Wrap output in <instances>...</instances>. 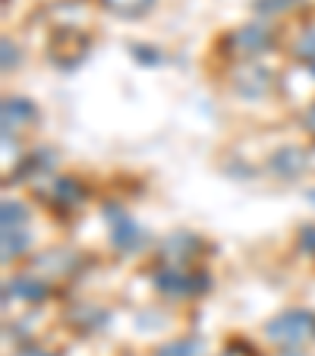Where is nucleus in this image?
Masks as SVG:
<instances>
[{
  "label": "nucleus",
  "mask_w": 315,
  "mask_h": 356,
  "mask_svg": "<svg viewBox=\"0 0 315 356\" xmlns=\"http://www.w3.org/2000/svg\"><path fill=\"white\" fill-rule=\"evenodd\" d=\"M268 341L281 343V347H300V343L315 341V312L309 309H284L265 325Z\"/></svg>",
  "instance_id": "f257e3e1"
},
{
  "label": "nucleus",
  "mask_w": 315,
  "mask_h": 356,
  "mask_svg": "<svg viewBox=\"0 0 315 356\" xmlns=\"http://www.w3.org/2000/svg\"><path fill=\"white\" fill-rule=\"evenodd\" d=\"M275 41H277V35L268 22H249V26L234 29L224 44H227V51L234 57H240V60H255V57L268 54L271 47H275Z\"/></svg>",
  "instance_id": "f03ea898"
},
{
  "label": "nucleus",
  "mask_w": 315,
  "mask_h": 356,
  "mask_svg": "<svg viewBox=\"0 0 315 356\" xmlns=\"http://www.w3.org/2000/svg\"><path fill=\"white\" fill-rule=\"evenodd\" d=\"M208 275L202 271H189L186 265H168L164 271L154 275V287L161 290L164 296H174V300H186V296H199L208 290Z\"/></svg>",
  "instance_id": "7ed1b4c3"
},
{
  "label": "nucleus",
  "mask_w": 315,
  "mask_h": 356,
  "mask_svg": "<svg viewBox=\"0 0 315 356\" xmlns=\"http://www.w3.org/2000/svg\"><path fill=\"white\" fill-rule=\"evenodd\" d=\"M104 218H108V224H111V243L120 249L123 256H129V252L145 246V230H142V224H136L123 209H117V205L111 209L108 205Z\"/></svg>",
  "instance_id": "20e7f679"
},
{
  "label": "nucleus",
  "mask_w": 315,
  "mask_h": 356,
  "mask_svg": "<svg viewBox=\"0 0 315 356\" xmlns=\"http://www.w3.org/2000/svg\"><path fill=\"white\" fill-rule=\"evenodd\" d=\"M234 88L243 95V98H265V95L275 88V73L261 63H240L234 73Z\"/></svg>",
  "instance_id": "39448f33"
},
{
  "label": "nucleus",
  "mask_w": 315,
  "mask_h": 356,
  "mask_svg": "<svg viewBox=\"0 0 315 356\" xmlns=\"http://www.w3.org/2000/svg\"><path fill=\"white\" fill-rule=\"evenodd\" d=\"M0 117H3V136H7L10 129H29L32 123H38L41 114L29 98L7 95V98H3V108H0Z\"/></svg>",
  "instance_id": "423d86ee"
},
{
  "label": "nucleus",
  "mask_w": 315,
  "mask_h": 356,
  "mask_svg": "<svg viewBox=\"0 0 315 356\" xmlns=\"http://www.w3.org/2000/svg\"><path fill=\"white\" fill-rule=\"evenodd\" d=\"M306 164H309V158H306L302 148L284 145V148H277L275 155H271L268 168H271V174H277L281 180H293V177H300L302 170H306Z\"/></svg>",
  "instance_id": "0eeeda50"
},
{
  "label": "nucleus",
  "mask_w": 315,
  "mask_h": 356,
  "mask_svg": "<svg viewBox=\"0 0 315 356\" xmlns=\"http://www.w3.org/2000/svg\"><path fill=\"white\" fill-rule=\"evenodd\" d=\"M47 293H51V290H47L45 277H32V275L13 277V281L7 284V290H3L7 300H19V302H41Z\"/></svg>",
  "instance_id": "6e6552de"
},
{
  "label": "nucleus",
  "mask_w": 315,
  "mask_h": 356,
  "mask_svg": "<svg viewBox=\"0 0 315 356\" xmlns=\"http://www.w3.org/2000/svg\"><path fill=\"white\" fill-rule=\"evenodd\" d=\"M29 243H32V230H29V221H26V224H3V230H0L3 262H13V259H19L22 252L29 249Z\"/></svg>",
  "instance_id": "1a4fd4ad"
},
{
  "label": "nucleus",
  "mask_w": 315,
  "mask_h": 356,
  "mask_svg": "<svg viewBox=\"0 0 315 356\" xmlns=\"http://www.w3.org/2000/svg\"><path fill=\"white\" fill-rule=\"evenodd\" d=\"M51 202L67 205V209H79L86 202V186L76 177H57L54 186H51Z\"/></svg>",
  "instance_id": "9d476101"
},
{
  "label": "nucleus",
  "mask_w": 315,
  "mask_h": 356,
  "mask_svg": "<svg viewBox=\"0 0 315 356\" xmlns=\"http://www.w3.org/2000/svg\"><path fill=\"white\" fill-rule=\"evenodd\" d=\"M101 7L120 19H139L154 7V0H101Z\"/></svg>",
  "instance_id": "9b49d317"
},
{
  "label": "nucleus",
  "mask_w": 315,
  "mask_h": 356,
  "mask_svg": "<svg viewBox=\"0 0 315 356\" xmlns=\"http://www.w3.org/2000/svg\"><path fill=\"white\" fill-rule=\"evenodd\" d=\"M154 356H202V341L199 337H180L164 347L154 350Z\"/></svg>",
  "instance_id": "f8f14e48"
},
{
  "label": "nucleus",
  "mask_w": 315,
  "mask_h": 356,
  "mask_svg": "<svg viewBox=\"0 0 315 356\" xmlns=\"http://www.w3.org/2000/svg\"><path fill=\"white\" fill-rule=\"evenodd\" d=\"M51 164H54V158H51V155H41V152H32V155H29V161L22 164L19 170H16V180H29L32 174H45V170L51 168Z\"/></svg>",
  "instance_id": "ddd939ff"
},
{
  "label": "nucleus",
  "mask_w": 315,
  "mask_h": 356,
  "mask_svg": "<svg viewBox=\"0 0 315 356\" xmlns=\"http://www.w3.org/2000/svg\"><path fill=\"white\" fill-rule=\"evenodd\" d=\"M296 57L300 60H315V26H309L306 32L300 35V41H296Z\"/></svg>",
  "instance_id": "4468645a"
},
{
  "label": "nucleus",
  "mask_w": 315,
  "mask_h": 356,
  "mask_svg": "<svg viewBox=\"0 0 315 356\" xmlns=\"http://www.w3.org/2000/svg\"><path fill=\"white\" fill-rule=\"evenodd\" d=\"M300 0H255V7L261 13H284V10H293Z\"/></svg>",
  "instance_id": "2eb2a0df"
},
{
  "label": "nucleus",
  "mask_w": 315,
  "mask_h": 356,
  "mask_svg": "<svg viewBox=\"0 0 315 356\" xmlns=\"http://www.w3.org/2000/svg\"><path fill=\"white\" fill-rule=\"evenodd\" d=\"M300 249L306 252V256H315V224L302 227V234H300Z\"/></svg>",
  "instance_id": "dca6fc26"
},
{
  "label": "nucleus",
  "mask_w": 315,
  "mask_h": 356,
  "mask_svg": "<svg viewBox=\"0 0 315 356\" xmlns=\"http://www.w3.org/2000/svg\"><path fill=\"white\" fill-rule=\"evenodd\" d=\"M218 356H255V350L249 347V343H236L234 341V343H227V347H224Z\"/></svg>",
  "instance_id": "f3484780"
},
{
  "label": "nucleus",
  "mask_w": 315,
  "mask_h": 356,
  "mask_svg": "<svg viewBox=\"0 0 315 356\" xmlns=\"http://www.w3.org/2000/svg\"><path fill=\"white\" fill-rule=\"evenodd\" d=\"M16 356H57V353H51V350H41V347H29V350H19Z\"/></svg>",
  "instance_id": "a211bd4d"
},
{
  "label": "nucleus",
  "mask_w": 315,
  "mask_h": 356,
  "mask_svg": "<svg viewBox=\"0 0 315 356\" xmlns=\"http://www.w3.org/2000/svg\"><path fill=\"white\" fill-rule=\"evenodd\" d=\"M302 123H306V129H309V133H315V104L306 111V117H302Z\"/></svg>",
  "instance_id": "6ab92c4d"
},
{
  "label": "nucleus",
  "mask_w": 315,
  "mask_h": 356,
  "mask_svg": "<svg viewBox=\"0 0 315 356\" xmlns=\"http://www.w3.org/2000/svg\"><path fill=\"white\" fill-rule=\"evenodd\" d=\"M306 67H309V73H312V76H315V60H309V63H306Z\"/></svg>",
  "instance_id": "aec40b11"
}]
</instances>
